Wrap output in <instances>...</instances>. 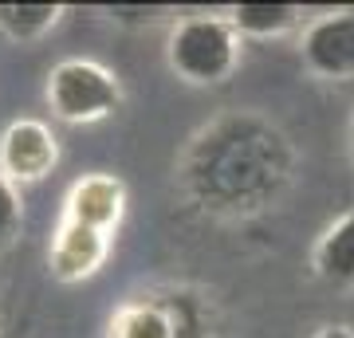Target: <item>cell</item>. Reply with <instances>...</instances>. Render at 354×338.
Wrapping results in <instances>:
<instances>
[{
    "label": "cell",
    "mask_w": 354,
    "mask_h": 338,
    "mask_svg": "<svg viewBox=\"0 0 354 338\" xmlns=\"http://www.w3.org/2000/svg\"><path fill=\"white\" fill-rule=\"evenodd\" d=\"M20 228H24V200H20V189L0 173V256L20 240Z\"/></svg>",
    "instance_id": "7c38bea8"
},
{
    "label": "cell",
    "mask_w": 354,
    "mask_h": 338,
    "mask_svg": "<svg viewBox=\"0 0 354 338\" xmlns=\"http://www.w3.org/2000/svg\"><path fill=\"white\" fill-rule=\"evenodd\" d=\"M189 299L174 295H134L118 303L114 314L106 319V338H189Z\"/></svg>",
    "instance_id": "8992f818"
},
{
    "label": "cell",
    "mask_w": 354,
    "mask_h": 338,
    "mask_svg": "<svg viewBox=\"0 0 354 338\" xmlns=\"http://www.w3.org/2000/svg\"><path fill=\"white\" fill-rule=\"evenodd\" d=\"M311 267L330 288H354V209L335 216L311 248Z\"/></svg>",
    "instance_id": "9c48e42d"
},
{
    "label": "cell",
    "mask_w": 354,
    "mask_h": 338,
    "mask_svg": "<svg viewBox=\"0 0 354 338\" xmlns=\"http://www.w3.org/2000/svg\"><path fill=\"white\" fill-rule=\"evenodd\" d=\"M351 165H354V118H351Z\"/></svg>",
    "instance_id": "5bb4252c"
},
{
    "label": "cell",
    "mask_w": 354,
    "mask_h": 338,
    "mask_svg": "<svg viewBox=\"0 0 354 338\" xmlns=\"http://www.w3.org/2000/svg\"><path fill=\"white\" fill-rule=\"evenodd\" d=\"M228 24L236 28L241 39H272L288 32H304V8L299 4H279V0H241L228 8Z\"/></svg>",
    "instance_id": "30bf717a"
},
{
    "label": "cell",
    "mask_w": 354,
    "mask_h": 338,
    "mask_svg": "<svg viewBox=\"0 0 354 338\" xmlns=\"http://www.w3.org/2000/svg\"><path fill=\"white\" fill-rule=\"evenodd\" d=\"M44 102L67 126H95L122 111V79L99 59H59L48 71Z\"/></svg>",
    "instance_id": "3957f363"
},
{
    "label": "cell",
    "mask_w": 354,
    "mask_h": 338,
    "mask_svg": "<svg viewBox=\"0 0 354 338\" xmlns=\"http://www.w3.org/2000/svg\"><path fill=\"white\" fill-rule=\"evenodd\" d=\"M59 165V138L44 118H16L0 134V173L16 189L36 185L55 173Z\"/></svg>",
    "instance_id": "5b68a950"
},
{
    "label": "cell",
    "mask_w": 354,
    "mask_h": 338,
    "mask_svg": "<svg viewBox=\"0 0 354 338\" xmlns=\"http://www.w3.org/2000/svg\"><path fill=\"white\" fill-rule=\"evenodd\" d=\"M311 338H354V326H342V323H330V326H319Z\"/></svg>",
    "instance_id": "4fadbf2b"
},
{
    "label": "cell",
    "mask_w": 354,
    "mask_h": 338,
    "mask_svg": "<svg viewBox=\"0 0 354 338\" xmlns=\"http://www.w3.org/2000/svg\"><path fill=\"white\" fill-rule=\"evenodd\" d=\"M127 216V181L114 173H83L64 197V220L114 236Z\"/></svg>",
    "instance_id": "52a82bcc"
},
{
    "label": "cell",
    "mask_w": 354,
    "mask_h": 338,
    "mask_svg": "<svg viewBox=\"0 0 354 338\" xmlns=\"http://www.w3.org/2000/svg\"><path fill=\"white\" fill-rule=\"evenodd\" d=\"M67 16V4H0V36L8 44H39Z\"/></svg>",
    "instance_id": "8fae6325"
},
{
    "label": "cell",
    "mask_w": 354,
    "mask_h": 338,
    "mask_svg": "<svg viewBox=\"0 0 354 338\" xmlns=\"http://www.w3.org/2000/svg\"><path fill=\"white\" fill-rule=\"evenodd\" d=\"M0 338H8V335H4V330H0Z\"/></svg>",
    "instance_id": "9a60e30c"
},
{
    "label": "cell",
    "mask_w": 354,
    "mask_h": 338,
    "mask_svg": "<svg viewBox=\"0 0 354 338\" xmlns=\"http://www.w3.org/2000/svg\"><path fill=\"white\" fill-rule=\"evenodd\" d=\"M299 59L323 83H351L354 79V8L323 12L307 20L299 32Z\"/></svg>",
    "instance_id": "277c9868"
},
{
    "label": "cell",
    "mask_w": 354,
    "mask_h": 338,
    "mask_svg": "<svg viewBox=\"0 0 354 338\" xmlns=\"http://www.w3.org/2000/svg\"><path fill=\"white\" fill-rule=\"evenodd\" d=\"M244 39L225 12L177 16L165 36V67L189 87H221L241 67Z\"/></svg>",
    "instance_id": "7a4b0ae2"
},
{
    "label": "cell",
    "mask_w": 354,
    "mask_h": 338,
    "mask_svg": "<svg viewBox=\"0 0 354 338\" xmlns=\"http://www.w3.org/2000/svg\"><path fill=\"white\" fill-rule=\"evenodd\" d=\"M111 244H114V236H106V232L83 228L75 220H59L55 236H51V248H48L51 279H59V283H83V279L99 276L106 256H111Z\"/></svg>",
    "instance_id": "ba28073f"
},
{
    "label": "cell",
    "mask_w": 354,
    "mask_h": 338,
    "mask_svg": "<svg viewBox=\"0 0 354 338\" xmlns=\"http://www.w3.org/2000/svg\"><path fill=\"white\" fill-rule=\"evenodd\" d=\"M299 153L260 111H225L185 142L174 165L181 200L213 220H252L272 213L295 185Z\"/></svg>",
    "instance_id": "6da1fadb"
}]
</instances>
